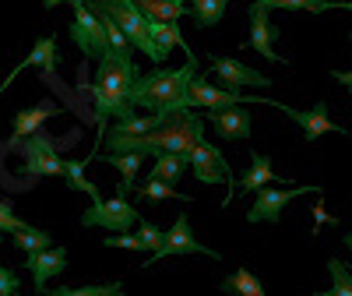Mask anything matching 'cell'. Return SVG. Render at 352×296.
<instances>
[{
  "mask_svg": "<svg viewBox=\"0 0 352 296\" xmlns=\"http://www.w3.org/2000/svg\"><path fill=\"white\" fill-rule=\"evenodd\" d=\"M138 74L141 71L134 64V56H124V53H106L102 61H96L92 103H96V120L102 124V134H106V120H127V116H134L131 88H134Z\"/></svg>",
  "mask_w": 352,
  "mask_h": 296,
  "instance_id": "1",
  "label": "cell"
},
{
  "mask_svg": "<svg viewBox=\"0 0 352 296\" xmlns=\"http://www.w3.org/2000/svg\"><path fill=\"white\" fill-rule=\"evenodd\" d=\"M197 74V56L190 53L184 67H159L148 74H138L134 88H131V103L138 109H148V113H180L190 109L187 103V85Z\"/></svg>",
  "mask_w": 352,
  "mask_h": 296,
  "instance_id": "2",
  "label": "cell"
},
{
  "mask_svg": "<svg viewBox=\"0 0 352 296\" xmlns=\"http://www.w3.org/2000/svg\"><path fill=\"white\" fill-rule=\"evenodd\" d=\"M201 141H204V120L190 109H180V113L166 116L155 131L141 134V138H131V141H120L113 152H138V156L184 152V156H190V148L201 145Z\"/></svg>",
  "mask_w": 352,
  "mask_h": 296,
  "instance_id": "3",
  "label": "cell"
},
{
  "mask_svg": "<svg viewBox=\"0 0 352 296\" xmlns=\"http://www.w3.org/2000/svg\"><path fill=\"white\" fill-rule=\"evenodd\" d=\"M74 8V21H71V39L74 46L92 56V61H102L106 53H113V43H109V32H106V21L96 8H88L85 0H71Z\"/></svg>",
  "mask_w": 352,
  "mask_h": 296,
  "instance_id": "4",
  "label": "cell"
},
{
  "mask_svg": "<svg viewBox=\"0 0 352 296\" xmlns=\"http://www.w3.org/2000/svg\"><path fill=\"white\" fill-rule=\"evenodd\" d=\"M138 212L134 204H127V198H92V204L81 212V226L88 229H106V233H127L138 226Z\"/></svg>",
  "mask_w": 352,
  "mask_h": 296,
  "instance_id": "5",
  "label": "cell"
},
{
  "mask_svg": "<svg viewBox=\"0 0 352 296\" xmlns=\"http://www.w3.org/2000/svg\"><path fill=\"white\" fill-rule=\"evenodd\" d=\"M21 159H25V176L39 180V176H64V162L46 134H28L21 141Z\"/></svg>",
  "mask_w": 352,
  "mask_h": 296,
  "instance_id": "6",
  "label": "cell"
},
{
  "mask_svg": "<svg viewBox=\"0 0 352 296\" xmlns=\"http://www.w3.org/2000/svg\"><path fill=\"white\" fill-rule=\"evenodd\" d=\"M320 187H261L250 212H247V222H278L282 212L289 209V201H296L303 194H317Z\"/></svg>",
  "mask_w": 352,
  "mask_h": 296,
  "instance_id": "7",
  "label": "cell"
},
{
  "mask_svg": "<svg viewBox=\"0 0 352 296\" xmlns=\"http://www.w3.org/2000/svg\"><path fill=\"white\" fill-rule=\"evenodd\" d=\"M176 254H204V257H219V251H208L204 244L194 240V229H190V215H176V222L166 229V240L155 254H148V261H144V268L162 257H176Z\"/></svg>",
  "mask_w": 352,
  "mask_h": 296,
  "instance_id": "8",
  "label": "cell"
},
{
  "mask_svg": "<svg viewBox=\"0 0 352 296\" xmlns=\"http://www.w3.org/2000/svg\"><path fill=\"white\" fill-rule=\"evenodd\" d=\"M190 173L197 176L201 184H229V187L236 184V180H232V169H229L226 156L219 152V145H212L208 138L190 148Z\"/></svg>",
  "mask_w": 352,
  "mask_h": 296,
  "instance_id": "9",
  "label": "cell"
},
{
  "mask_svg": "<svg viewBox=\"0 0 352 296\" xmlns=\"http://www.w3.org/2000/svg\"><path fill=\"white\" fill-rule=\"evenodd\" d=\"M187 103L190 109H222V106H236V103H261V99H250V96H240L236 88H226V85H212L208 78L194 74L190 85H187Z\"/></svg>",
  "mask_w": 352,
  "mask_h": 296,
  "instance_id": "10",
  "label": "cell"
},
{
  "mask_svg": "<svg viewBox=\"0 0 352 296\" xmlns=\"http://www.w3.org/2000/svg\"><path fill=\"white\" fill-rule=\"evenodd\" d=\"M268 106H275V109H282L285 116H292V120L300 124V131H303V141H317L320 134H349L345 127H338L335 120H331V113H328V103H314L310 109H292V106H285V103H275V99H268Z\"/></svg>",
  "mask_w": 352,
  "mask_h": 296,
  "instance_id": "11",
  "label": "cell"
},
{
  "mask_svg": "<svg viewBox=\"0 0 352 296\" xmlns=\"http://www.w3.org/2000/svg\"><path fill=\"white\" fill-rule=\"evenodd\" d=\"M208 67H212V74H219V85H226V88H272L275 81H272V74H261V71H254V67H247V64H240V61H232V56H212L208 61Z\"/></svg>",
  "mask_w": 352,
  "mask_h": 296,
  "instance_id": "12",
  "label": "cell"
},
{
  "mask_svg": "<svg viewBox=\"0 0 352 296\" xmlns=\"http://www.w3.org/2000/svg\"><path fill=\"white\" fill-rule=\"evenodd\" d=\"M247 18H250V46L264 56V61H275V64H285L282 56H278V50H275V43H278V28L272 25V18H268V8L261 4V0H254L250 4V11H247Z\"/></svg>",
  "mask_w": 352,
  "mask_h": 296,
  "instance_id": "13",
  "label": "cell"
},
{
  "mask_svg": "<svg viewBox=\"0 0 352 296\" xmlns=\"http://www.w3.org/2000/svg\"><path fill=\"white\" fill-rule=\"evenodd\" d=\"M56 64H60V56H56V36H53V32H50V36H39L36 46H32V53H28L21 64L11 67V74L4 78V85H0V88H11V81H14L21 71H28V67H39L43 78H53V74H56Z\"/></svg>",
  "mask_w": 352,
  "mask_h": 296,
  "instance_id": "14",
  "label": "cell"
},
{
  "mask_svg": "<svg viewBox=\"0 0 352 296\" xmlns=\"http://www.w3.org/2000/svg\"><path fill=\"white\" fill-rule=\"evenodd\" d=\"M64 268H67V251L64 247H43V251H32L25 257V272H32L39 293H46V282L53 275H60Z\"/></svg>",
  "mask_w": 352,
  "mask_h": 296,
  "instance_id": "15",
  "label": "cell"
},
{
  "mask_svg": "<svg viewBox=\"0 0 352 296\" xmlns=\"http://www.w3.org/2000/svg\"><path fill=\"white\" fill-rule=\"evenodd\" d=\"M208 124L219 131L222 141H243L250 138V113L236 103V106H222V109H208Z\"/></svg>",
  "mask_w": 352,
  "mask_h": 296,
  "instance_id": "16",
  "label": "cell"
},
{
  "mask_svg": "<svg viewBox=\"0 0 352 296\" xmlns=\"http://www.w3.org/2000/svg\"><path fill=\"white\" fill-rule=\"evenodd\" d=\"M268 184H289V180L272 169V162H268V156H264V152H250V166H247V173L240 176L236 187H240L243 194H257L261 187H268Z\"/></svg>",
  "mask_w": 352,
  "mask_h": 296,
  "instance_id": "17",
  "label": "cell"
},
{
  "mask_svg": "<svg viewBox=\"0 0 352 296\" xmlns=\"http://www.w3.org/2000/svg\"><path fill=\"white\" fill-rule=\"evenodd\" d=\"M56 113H64V106H53L50 99H46V103H39V106H28V109L14 113V120H11L14 138L21 141V138H28V134H36V131H39V124H43V120H50V116H56Z\"/></svg>",
  "mask_w": 352,
  "mask_h": 296,
  "instance_id": "18",
  "label": "cell"
},
{
  "mask_svg": "<svg viewBox=\"0 0 352 296\" xmlns=\"http://www.w3.org/2000/svg\"><path fill=\"white\" fill-rule=\"evenodd\" d=\"M106 162L120 169V184H116V194H120V198H127V194L138 187L141 156H138V152H109V156H106Z\"/></svg>",
  "mask_w": 352,
  "mask_h": 296,
  "instance_id": "19",
  "label": "cell"
},
{
  "mask_svg": "<svg viewBox=\"0 0 352 296\" xmlns=\"http://www.w3.org/2000/svg\"><path fill=\"white\" fill-rule=\"evenodd\" d=\"M187 169H190V156H184V152H162V156H155V166H152L148 176H159V180L176 184Z\"/></svg>",
  "mask_w": 352,
  "mask_h": 296,
  "instance_id": "20",
  "label": "cell"
},
{
  "mask_svg": "<svg viewBox=\"0 0 352 296\" xmlns=\"http://www.w3.org/2000/svg\"><path fill=\"white\" fill-rule=\"evenodd\" d=\"M222 289H226V293H240V296H264L261 279H257L254 272H247V268H236L232 275H226V279H222Z\"/></svg>",
  "mask_w": 352,
  "mask_h": 296,
  "instance_id": "21",
  "label": "cell"
},
{
  "mask_svg": "<svg viewBox=\"0 0 352 296\" xmlns=\"http://www.w3.org/2000/svg\"><path fill=\"white\" fill-rule=\"evenodd\" d=\"M190 8H194V25L197 28H212V25L222 21L229 0H190Z\"/></svg>",
  "mask_w": 352,
  "mask_h": 296,
  "instance_id": "22",
  "label": "cell"
},
{
  "mask_svg": "<svg viewBox=\"0 0 352 296\" xmlns=\"http://www.w3.org/2000/svg\"><path fill=\"white\" fill-rule=\"evenodd\" d=\"M134 194H138V198H144V201H166V198L187 201V194H180L169 180H159V176H148L144 184H138V187H134Z\"/></svg>",
  "mask_w": 352,
  "mask_h": 296,
  "instance_id": "23",
  "label": "cell"
},
{
  "mask_svg": "<svg viewBox=\"0 0 352 296\" xmlns=\"http://www.w3.org/2000/svg\"><path fill=\"white\" fill-rule=\"evenodd\" d=\"M268 11H310V14H324L331 11L338 0H261Z\"/></svg>",
  "mask_w": 352,
  "mask_h": 296,
  "instance_id": "24",
  "label": "cell"
},
{
  "mask_svg": "<svg viewBox=\"0 0 352 296\" xmlns=\"http://www.w3.org/2000/svg\"><path fill=\"white\" fill-rule=\"evenodd\" d=\"M138 8L148 14V18H159V21H176L184 18V0H138Z\"/></svg>",
  "mask_w": 352,
  "mask_h": 296,
  "instance_id": "25",
  "label": "cell"
},
{
  "mask_svg": "<svg viewBox=\"0 0 352 296\" xmlns=\"http://www.w3.org/2000/svg\"><path fill=\"white\" fill-rule=\"evenodd\" d=\"M11 244H14L18 251H25V254L43 251V247H53L50 233H43V229H32V226H21V229H14V233H11Z\"/></svg>",
  "mask_w": 352,
  "mask_h": 296,
  "instance_id": "26",
  "label": "cell"
},
{
  "mask_svg": "<svg viewBox=\"0 0 352 296\" xmlns=\"http://www.w3.org/2000/svg\"><path fill=\"white\" fill-rule=\"evenodd\" d=\"M85 162H92V159H67L64 162V176H67V184L74 191H85V194H92V198H102L99 187L92 180H85Z\"/></svg>",
  "mask_w": 352,
  "mask_h": 296,
  "instance_id": "27",
  "label": "cell"
},
{
  "mask_svg": "<svg viewBox=\"0 0 352 296\" xmlns=\"http://www.w3.org/2000/svg\"><path fill=\"white\" fill-rule=\"evenodd\" d=\"M328 272H331V296H352V268H349V264L331 257Z\"/></svg>",
  "mask_w": 352,
  "mask_h": 296,
  "instance_id": "28",
  "label": "cell"
},
{
  "mask_svg": "<svg viewBox=\"0 0 352 296\" xmlns=\"http://www.w3.org/2000/svg\"><path fill=\"white\" fill-rule=\"evenodd\" d=\"M106 247H124V251H148L144 247V240H141V233H106V240H102Z\"/></svg>",
  "mask_w": 352,
  "mask_h": 296,
  "instance_id": "29",
  "label": "cell"
},
{
  "mask_svg": "<svg viewBox=\"0 0 352 296\" xmlns=\"http://www.w3.org/2000/svg\"><path fill=\"white\" fill-rule=\"evenodd\" d=\"M60 296H106V293H124L120 282H109V286H67V289H56Z\"/></svg>",
  "mask_w": 352,
  "mask_h": 296,
  "instance_id": "30",
  "label": "cell"
},
{
  "mask_svg": "<svg viewBox=\"0 0 352 296\" xmlns=\"http://www.w3.org/2000/svg\"><path fill=\"white\" fill-rule=\"evenodd\" d=\"M138 233H141L144 247H148V254H155V251L162 247V240H166V233H162L155 222H148V219H138Z\"/></svg>",
  "mask_w": 352,
  "mask_h": 296,
  "instance_id": "31",
  "label": "cell"
},
{
  "mask_svg": "<svg viewBox=\"0 0 352 296\" xmlns=\"http://www.w3.org/2000/svg\"><path fill=\"white\" fill-rule=\"evenodd\" d=\"M21 226H28L21 215H14V209L8 201H0V233H14V229H21Z\"/></svg>",
  "mask_w": 352,
  "mask_h": 296,
  "instance_id": "32",
  "label": "cell"
},
{
  "mask_svg": "<svg viewBox=\"0 0 352 296\" xmlns=\"http://www.w3.org/2000/svg\"><path fill=\"white\" fill-rule=\"evenodd\" d=\"M18 289H21L18 272H14V268H0V296H14Z\"/></svg>",
  "mask_w": 352,
  "mask_h": 296,
  "instance_id": "33",
  "label": "cell"
},
{
  "mask_svg": "<svg viewBox=\"0 0 352 296\" xmlns=\"http://www.w3.org/2000/svg\"><path fill=\"white\" fill-rule=\"evenodd\" d=\"M331 78H335V81L345 88V92L352 96V71H331Z\"/></svg>",
  "mask_w": 352,
  "mask_h": 296,
  "instance_id": "34",
  "label": "cell"
},
{
  "mask_svg": "<svg viewBox=\"0 0 352 296\" xmlns=\"http://www.w3.org/2000/svg\"><path fill=\"white\" fill-rule=\"evenodd\" d=\"M60 4H64V0H43V8H46V11H56Z\"/></svg>",
  "mask_w": 352,
  "mask_h": 296,
  "instance_id": "35",
  "label": "cell"
},
{
  "mask_svg": "<svg viewBox=\"0 0 352 296\" xmlns=\"http://www.w3.org/2000/svg\"><path fill=\"white\" fill-rule=\"evenodd\" d=\"M342 244H345V251H349V254H352V229H349V233H345V240H342ZM349 268H352V264H349Z\"/></svg>",
  "mask_w": 352,
  "mask_h": 296,
  "instance_id": "36",
  "label": "cell"
},
{
  "mask_svg": "<svg viewBox=\"0 0 352 296\" xmlns=\"http://www.w3.org/2000/svg\"><path fill=\"white\" fill-rule=\"evenodd\" d=\"M335 8H345V11H352V0H338Z\"/></svg>",
  "mask_w": 352,
  "mask_h": 296,
  "instance_id": "37",
  "label": "cell"
},
{
  "mask_svg": "<svg viewBox=\"0 0 352 296\" xmlns=\"http://www.w3.org/2000/svg\"><path fill=\"white\" fill-rule=\"evenodd\" d=\"M184 4H190V0H184Z\"/></svg>",
  "mask_w": 352,
  "mask_h": 296,
  "instance_id": "38",
  "label": "cell"
},
{
  "mask_svg": "<svg viewBox=\"0 0 352 296\" xmlns=\"http://www.w3.org/2000/svg\"><path fill=\"white\" fill-rule=\"evenodd\" d=\"M349 39H352V32H349Z\"/></svg>",
  "mask_w": 352,
  "mask_h": 296,
  "instance_id": "39",
  "label": "cell"
}]
</instances>
